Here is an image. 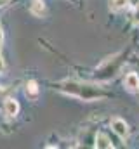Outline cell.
Wrapping results in <instances>:
<instances>
[{"label":"cell","mask_w":139,"mask_h":149,"mask_svg":"<svg viewBox=\"0 0 139 149\" xmlns=\"http://www.w3.org/2000/svg\"><path fill=\"white\" fill-rule=\"evenodd\" d=\"M58 88L65 94H68L71 97H78L82 101H98V99H103L104 92L96 87V85H89V83H78V81H73V80H66V81H61L58 83Z\"/></svg>","instance_id":"6da1fadb"},{"label":"cell","mask_w":139,"mask_h":149,"mask_svg":"<svg viewBox=\"0 0 139 149\" xmlns=\"http://www.w3.org/2000/svg\"><path fill=\"white\" fill-rule=\"evenodd\" d=\"M111 128L113 132L120 137V139H125L129 135V125L122 120V118H113L111 120Z\"/></svg>","instance_id":"7a4b0ae2"},{"label":"cell","mask_w":139,"mask_h":149,"mask_svg":"<svg viewBox=\"0 0 139 149\" xmlns=\"http://www.w3.org/2000/svg\"><path fill=\"white\" fill-rule=\"evenodd\" d=\"M4 111H5L7 116L14 118V116L19 113V104H18V101H16V99H5V102H4Z\"/></svg>","instance_id":"3957f363"},{"label":"cell","mask_w":139,"mask_h":149,"mask_svg":"<svg viewBox=\"0 0 139 149\" xmlns=\"http://www.w3.org/2000/svg\"><path fill=\"white\" fill-rule=\"evenodd\" d=\"M124 83H125V87H127L131 92H136V90H139V76L136 73H129L127 76H125Z\"/></svg>","instance_id":"277c9868"},{"label":"cell","mask_w":139,"mask_h":149,"mask_svg":"<svg viewBox=\"0 0 139 149\" xmlns=\"http://www.w3.org/2000/svg\"><path fill=\"white\" fill-rule=\"evenodd\" d=\"M94 148H98V149H113V144H111V141L108 139V135L98 134V135H96V144H94Z\"/></svg>","instance_id":"5b68a950"},{"label":"cell","mask_w":139,"mask_h":149,"mask_svg":"<svg viewBox=\"0 0 139 149\" xmlns=\"http://www.w3.org/2000/svg\"><path fill=\"white\" fill-rule=\"evenodd\" d=\"M129 5V0H111L110 2V9L111 10H122Z\"/></svg>","instance_id":"8992f818"},{"label":"cell","mask_w":139,"mask_h":149,"mask_svg":"<svg viewBox=\"0 0 139 149\" xmlns=\"http://www.w3.org/2000/svg\"><path fill=\"white\" fill-rule=\"evenodd\" d=\"M32 12L37 14V16H42V14L45 12V7H44V2H42V0H33V3H32Z\"/></svg>","instance_id":"52a82bcc"},{"label":"cell","mask_w":139,"mask_h":149,"mask_svg":"<svg viewBox=\"0 0 139 149\" xmlns=\"http://www.w3.org/2000/svg\"><path fill=\"white\" fill-rule=\"evenodd\" d=\"M26 94H28L30 97H37V95H38V87H37L35 81H28V83H26Z\"/></svg>","instance_id":"ba28073f"},{"label":"cell","mask_w":139,"mask_h":149,"mask_svg":"<svg viewBox=\"0 0 139 149\" xmlns=\"http://www.w3.org/2000/svg\"><path fill=\"white\" fill-rule=\"evenodd\" d=\"M134 23L139 24V3L136 5V10H134Z\"/></svg>","instance_id":"9c48e42d"},{"label":"cell","mask_w":139,"mask_h":149,"mask_svg":"<svg viewBox=\"0 0 139 149\" xmlns=\"http://www.w3.org/2000/svg\"><path fill=\"white\" fill-rule=\"evenodd\" d=\"M2 42H4V33H2V28H0V47H2Z\"/></svg>","instance_id":"30bf717a"},{"label":"cell","mask_w":139,"mask_h":149,"mask_svg":"<svg viewBox=\"0 0 139 149\" xmlns=\"http://www.w3.org/2000/svg\"><path fill=\"white\" fill-rule=\"evenodd\" d=\"M4 68V63H2V57H0V70Z\"/></svg>","instance_id":"8fae6325"},{"label":"cell","mask_w":139,"mask_h":149,"mask_svg":"<svg viewBox=\"0 0 139 149\" xmlns=\"http://www.w3.org/2000/svg\"><path fill=\"white\" fill-rule=\"evenodd\" d=\"M4 2H5V0H0V5H2V3H4Z\"/></svg>","instance_id":"7c38bea8"}]
</instances>
